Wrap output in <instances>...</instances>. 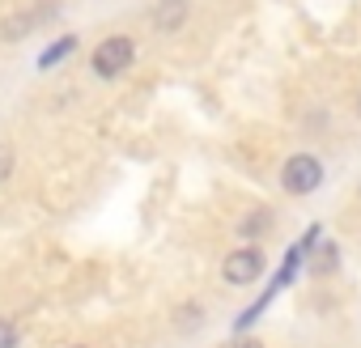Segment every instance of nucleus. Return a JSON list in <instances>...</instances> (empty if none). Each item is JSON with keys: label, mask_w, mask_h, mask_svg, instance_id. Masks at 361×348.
<instances>
[{"label": "nucleus", "mask_w": 361, "mask_h": 348, "mask_svg": "<svg viewBox=\"0 0 361 348\" xmlns=\"http://www.w3.org/2000/svg\"><path fill=\"white\" fill-rule=\"evenodd\" d=\"M0 348H18V327L9 318H0Z\"/></svg>", "instance_id": "nucleus-12"}, {"label": "nucleus", "mask_w": 361, "mask_h": 348, "mask_svg": "<svg viewBox=\"0 0 361 348\" xmlns=\"http://www.w3.org/2000/svg\"><path fill=\"white\" fill-rule=\"evenodd\" d=\"M217 348H276L268 335H259V331H247V335H230V340H221Z\"/></svg>", "instance_id": "nucleus-10"}, {"label": "nucleus", "mask_w": 361, "mask_h": 348, "mask_svg": "<svg viewBox=\"0 0 361 348\" xmlns=\"http://www.w3.org/2000/svg\"><path fill=\"white\" fill-rule=\"evenodd\" d=\"M136 64V39L132 35H106L90 51V77L94 81H123V73Z\"/></svg>", "instance_id": "nucleus-4"}, {"label": "nucleus", "mask_w": 361, "mask_h": 348, "mask_svg": "<svg viewBox=\"0 0 361 348\" xmlns=\"http://www.w3.org/2000/svg\"><path fill=\"white\" fill-rule=\"evenodd\" d=\"M353 196H357V204H361V183H357V192H353Z\"/></svg>", "instance_id": "nucleus-14"}, {"label": "nucleus", "mask_w": 361, "mask_h": 348, "mask_svg": "<svg viewBox=\"0 0 361 348\" xmlns=\"http://www.w3.org/2000/svg\"><path fill=\"white\" fill-rule=\"evenodd\" d=\"M51 18H60V5H56V0H43V5H35V9H26V13H9L5 22H0V39H5V43H22V39H30L39 26H47Z\"/></svg>", "instance_id": "nucleus-6"}, {"label": "nucleus", "mask_w": 361, "mask_h": 348, "mask_svg": "<svg viewBox=\"0 0 361 348\" xmlns=\"http://www.w3.org/2000/svg\"><path fill=\"white\" fill-rule=\"evenodd\" d=\"M323 183H327V166H323V157H319L314 149H293V153H285L281 166H276V187H281L289 200H306V196H314Z\"/></svg>", "instance_id": "nucleus-3"}, {"label": "nucleus", "mask_w": 361, "mask_h": 348, "mask_svg": "<svg viewBox=\"0 0 361 348\" xmlns=\"http://www.w3.org/2000/svg\"><path fill=\"white\" fill-rule=\"evenodd\" d=\"M60 348H119L111 335H102V331H77L73 340H64Z\"/></svg>", "instance_id": "nucleus-8"}, {"label": "nucleus", "mask_w": 361, "mask_h": 348, "mask_svg": "<svg viewBox=\"0 0 361 348\" xmlns=\"http://www.w3.org/2000/svg\"><path fill=\"white\" fill-rule=\"evenodd\" d=\"M188 13H192L188 0H157V9H153V30H157V35H174L178 26L188 22Z\"/></svg>", "instance_id": "nucleus-7"}, {"label": "nucleus", "mask_w": 361, "mask_h": 348, "mask_svg": "<svg viewBox=\"0 0 361 348\" xmlns=\"http://www.w3.org/2000/svg\"><path fill=\"white\" fill-rule=\"evenodd\" d=\"M276 230H281V213H276L272 204H251V209H243V213L230 221L234 242H255V247H268Z\"/></svg>", "instance_id": "nucleus-5"}, {"label": "nucleus", "mask_w": 361, "mask_h": 348, "mask_svg": "<svg viewBox=\"0 0 361 348\" xmlns=\"http://www.w3.org/2000/svg\"><path fill=\"white\" fill-rule=\"evenodd\" d=\"M217 314H221V306L204 289H183V293L166 297V306L157 310V327L170 348H196L217 327Z\"/></svg>", "instance_id": "nucleus-1"}, {"label": "nucleus", "mask_w": 361, "mask_h": 348, "mask_svg": "<svg viewBox=\"0 0 361 348\" xmlns=\"http://www.w3.org/2000/svg\"><path fill=\"white\" fill-rule=\"evenodd\" d=\"M268 272V247H255V242H234L221 259H217V285L230 289V293H247L264 280Z\"/></svg>", "instance_id": "nucleus-2"}, {"label": "nucleus", "mask_w": 361, "mask_h": 348, "mask_svg": "<svg viewBox=\"0 0 361 348\" xmlns=\"http://www.w3.org/2000/svg\"><path fill=\"white\" fill-rule=\"evenodd\" d=\"M18 174V144L13 140H0V187Z\"/></svg>", "instance_id": "nucleus-9"}, {"label": "nucleus", "mask_w": 361, "mask_h": 348, "mask_svg": "<svg viewBox=\"0 0 361 348\" xmlns=\"http://www.w3.org/2000/svg\"><path fill=\"white\" fill-rule=\"evenodd\" d=\"M353 119H357V123H361V85H357V89H353Z\"/></svg>", "instance_id": "nucleus-13"}, {"label": "nucleus", "mask_w": 361, "mask_h": 348, "mask_svg": "<svg viewBox=\"0 0 361 348\" xmlns=\"http://www.w3.org/2000/svg\"><path fill=\"white\" fill-rule=\"evenodd\" d=\"M73 47H77V39H73V35H68V39H60V43H56L51 51H43V60H39V68H51V64H56V60H64V56H68Z\"/></svg>", "instance_id": "nucleus-11"}]
</instances>
